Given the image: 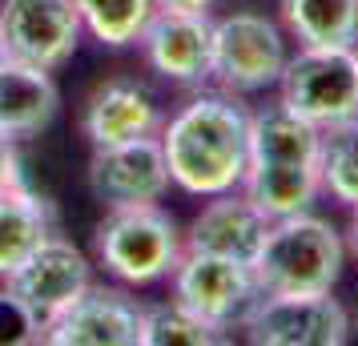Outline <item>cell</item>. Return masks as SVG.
<instances>
[{"label": "cell", "instance_id": "cell-10", "mask_svg": "<svg viewBox=\"0 0 358 346\" xmlns=\"http://www.w3.org/2000/svg\"><path fill=\"white\" fill-rule=\"evenodd\" d=\"M89 282H93V258L57 230L4 278V286L33 314H41V322H49L73 298L89 290Z\"/></svg>", "mask_w": 358, "mask_h": 346}, {"label": "cell", "instance_id": "cell-11", "mask_svg": "<svg viewBox=\"0 0 358 346\" xmlns=\"http://www.w3.org/2000/svg\"><path fill=\"white\" fill-rule=\"evenodd\" d=\"M89 194L109 210V206H141V201H162L169 194V165H165L157 133L97 145L89 157Z\"/></svg>", "mask_w": 358, "mask_h": 346}, {"label": "cell", "instance_id": "cell-24", "mask_svg": "<svg viewBox=\"0 0 358 346\" xmlns=\"http://www.w3.org/2000/svg\"><path fill=\"white\" fill-rule=\"evenodd\" d=\"M222 0H153L157 13H197V17H210Z\"/></svg>", "mask_w": 358, "mask_h": 346}, {"label": "cell", "instance_id": "cell-1", "mask_svg": "<svg viewBox=\"0 0 358 346\" xmlns=\"http://www.w3.org/2000/svg\"><path fill=\"white\" fill-rule=\"evenodd\" d=\"M162 153L169 182L189 198L238 189L250 165V109L222 89H197L178 113L162 121Z\"/></svg>", "mask_w": 358, "mask_h": 346}, {"label": "cell", "instance_id": "cell-5", "mask_svg": "<svg viewBox=\"0 0 358 346\" xmlns=\"http://www.w3.org/2000/svg\"><path fill=\"white\" fill-rule=\"evenodd\" d=\"M290 57V36L262 13H229L213 20V69L210 85L234 97L274 89Z\"/></svg>", "mask_w": 358, "mask_h": 346}, {"label": "cell", "instance_id": "cell-2", "mask_svg": "<svg viewBox=\"0 0 358 346\" xmlns=\"http://www.w3.org/2000/svg\"><path fill=\"white\" fill-rule=\"evenodd\" d=\"M181 254H185V230L169 210H162V201L109 206L105 217L93 226L97 266L129 290L165 282Z\"/></svg>", "mask_w": 358, "mask_h": 346}, {"label": "cell", "instance_id": "cell-13", "mask_svg": "<svg viewBox=\"0 0 358 346\" xmlns=\"http://www.w3.org/2000/svg\"><path fill=\"white\" fill-rule=\"evenodd\" d=\"M162 121L165 117L157 97L137 77H109L93 85V93L81 105V133L93 149L162 133Z\"/></svg>", "mask_w": 358, "mask_h": 346}, {"label": "cell", "instance_id": "cell-25", "mask_svg": "<svg viewBox=\"0 0 358 346\" xmlns=\"http://www.w3.org/2000/svg\"><path fill=\"white\" fill-rule=\"evenodd\" d=\"M350 250H355V258H358V210H355V222H350Z\"/></svg>", "mask_w": 358, "mask_h": 346}, {"label": "cell", "instance_id": "cell-19", "mask_svg": "<svg viewBox=\"0 0 358 346\" xmlns=\"http://www.w3.org/2000/svg\"><path fill=\"white\" fill-rule=\"evenodd\" d=\"M318 178H322V194H330L346 210H358V117H346L322 129Z\"/></svg>", "mask_w": 358, "mask_h": 346}, {"label": "cell", "instance_id": "cell-22", "mask_svg": "<svg viewBox=\"0 0 358 346\" xmlns=\"http://www.w3.org/2000/svg\"><path fill=\"white\" fill-rule=\"evenodd\" d=\"M45 338V322L8 286H0V346H29Z\"/></svg>", "mask_w": 358, "mask_h": 346}, {"label": "cell", "instance_id": "cell-17", "mask_svg": "<svg viewBox=\"0 0 358 346\" xmlns=\"http://www.w3.org/2000/svg\"><path fill=\"white\" fill-rule=\"evenodd\" d=\"M57 206L24 182L0 194V282L8 278L49 233H57Z\"/></svg>", "mask_w": 358, "mask_h": 346}, {"label": "cell", "instance_id": "cell-7", "mask_svg": "<svg viewBox=\"0 0 358 346\" xmlns=\"http://www.w3.org/2000/svg\"><path fill=\"white\" fill-rule=\"evenodd\" d=\"M242 330L254 346H342L350 314L334 290H262Z\"/></svg>", "mask_w": 358, "mask_h": 346}, {"label": "cell", "instance_id": "cell-27", "mask_svg": "<svg viewBox=\"0 0 358 346\" xmlns=\"http://www.w3.org/2000/svg\"><path fill=\"white\" fill-rule=\"evenodd\" d=\"M350 330H358V318H355V326H350Z\"/></svg>", "mask_w": 358, "mask_h": 346}, {"label": "cell", "instance_id": "cell-4", "mask_svg": "<svg viewBox=\"0 0 358 346\" xmlns=\"http://www.w3.org/2000/svg\"><path fill=\"white\" fill-rule=\"evenodd\" d=\"M278 101L318 129L358 117V61L355 45H298L278 77Z\"/></svg>", "mask_w": 358, "mask_h": 346}, {"label": "cell", "instance_id": "cell-12", "mask_svg": "<svg viewBox=\"0 0 358 346\" xmlns=\"http://www.w3.org/2000/svg\"><path fill=\"white\" fill-rule=\"evenodd\" d=\"M145 65L162 81L201 89L213 69V17L197 13H153L145 33L137 36Z\"/></svg>", "mask_w": 358, "mask_h": 346}, {"label": "cell", "instance_id": "cell-23", "mask_svg": "<svg viewBox=\"0 0 358 346\" xmlns=\"http://www.w3.org/2000/svg\"><path fill=\"white\" fill-rule=\"evenodd\" d=\"M24 185V161H20V141L0 129V194Z\"/></svg>", "mask_w": 358, "mask_h": 346}, {"label": "cell", "instance_id": "cell-16", "mask_svg": "<svg viewBox=\"0 0 358 346\" xmlns=\"http://www.w3.org/2000/svg\"><path fill=\"white\" fill-rule=\"evenodd\" d=\"M322 129L290 113L282 101L250 113V165L245 169H302L318 165Z\"/></svg>", "mask_w": 358, "mask_h": 346}, {"label": "cell", "instance_id": "cell-14", "mask_svg": "<svg viewBox=\"0 0 358 346\" xmlns=\"http://www.w3.org/2000/svg\"><path fill=\"white\" fill-rule=\"evenodd\" d=\"M266 230H270V217L238 185L226 194L201 198V210L185 226V250H206V254H222V258L254 266L262 242H266Z\"/></svg>", "mask_w": 358, "mask_h": 346}, {"label": "cell", "instance_id": "cell-18", "mask_svg": "<svg viewBox=\"0 0 358 346\" xmlns=\"http://www.w3.org/2000/svg\"><path fill=\"white\" fill-rule=\"evenodd\" d=\"M278 24L298 45H355L358 0H278Z\"/></svg>", "mask_w": 358, "mask_h": 346}, {"label": "cell", "instance_id": "cell-26", "mask_svg": "<svg viewBox=\"0 0 358 346\" xmlns=\"http://www.w3.org/2000/svg\"><path fill=\"white\" fill-rule=\"evenodd\" d=\"M355 61H358V41H355Z\"/></svg>", "mask_w": 358, "mask_h": 346}, {"label": "cell", "instance_id": "cell-9", "mask_svg": "<svg viewBox=\"0 0 358 346\" xmlns=\"http://www.w3.org/2000/svg\"><path fill=\"white\" fill-rule=\"evenodd\" d=\"M141 306L121 282H89L81 298L45 322L49 346H141Z\"/></svg>", "mask_w": 358, "mask_h": 346}, {"label": "cell", "instance_id": "cell-8", "mask_svg": "<svg viewBox=\"0 0 358 346\" xmlns=\"http://www.w3.org/2000/svg\"><path fill=\"white\" fill-rule=\"evenodd\" d=\"M73 0H0V52L57 73L81 45Z\"/></svg>", "mask_w": 358, "mask_h": 346}, {"label": "cell", "instance_id": "cell-21", "mask_svg": "<svg viewBox=\"0 0 358 346\" xmlns=\"http://www.w3.org/2000/svg\"><path fill=\"white\" fill-rule=\"evenodd\" d=\"M226 343V334L210 330L201 318L169 302H149L141 306V346H213Z\"/></svg>", "mask_w": 358, "mask_h": 346}, {"label": "cell", "instance_id": "cell-15", "mask_svg": "<svg viewBox=\"0 0 358 346\" xmlns=\"http://www.w3.org/2000/svg\"><path fill=\"white\" fill-rule=\"evenodd\" d=\"M61 113V89L49 69L0 52V129L17 141L41 137Z\"/></svg>", "mask_w": 358, "mask_h": 346}, {"label": "cell", "instance_id": "cell-6", "mask_svg": "<svg viewBox=\"0 0 358 346\" xmlns=\"http://www.w3.org/2000/svg\"><path fill=\"white\" fill-rule=\"evenodd\" d=\"M165 282H169V298L217 334L242 330L250 306L262 294L254 266L222 258V254H206V250H185Z\"/></svg>", "mask_w": 358, "mask_h": 346}, {"label": "cell", "instance_id": "cell-3", "mask_svg": "<svg viewBox=\"0 0 358 346\" xmlns=\"http://www.w3.org/2000/svg\"><path fill=\"white\" fill-rule=\"evenodd\" d=\"M346 266V242L326 217L290 214L274 217L258 258L254 278L262 290H334Z\"/></svg>", "mask_w": 358, "mask_h": 346}, {"label": "cell", "instance_id": "cell-20", "mask_svg": "<svg viewBox=\"0 0 358 346\" xmlns=\"http://www.w3.org/2000/svg\"><path fill=\"white\" fill-rule=\"evenodd\" d=\"M81 29L105 49H129L157 13L153 0H73Z\"/></svg>", "mask_w": 358, "mask_h": 346}]
</instances>
